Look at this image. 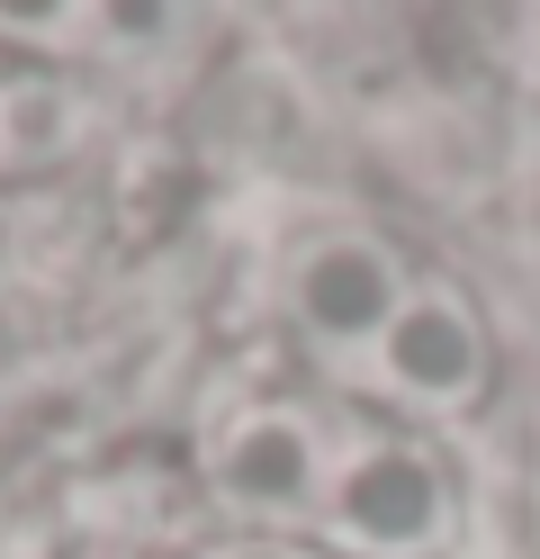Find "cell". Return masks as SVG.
I'll return each instance as SVG.
<instances>
[{
  "label": "cell",
  "instance_id": "cell-1",
  "mask_svg": "<svg viewBox=\"0 0 540 559\" xmlns=\"http://www.w3.org/2000/svg\"><path fill=\"white\" fill-rule=\"evenodd\" d=\"M262 307L307 389L396 415L415 433L478 425L504 389V343L478 289L379 217L315 207L262 262Z\"/></svg>",
  "mask_w": 540,
  "mask_h": 559
},
{
  "label": "cell",
  "instance_id": "cell-2",
  "mask_svg": "<svg viewBox=\"0 0 540 559\" xmlns=\"http://www.w3.org/2000/svg\"><path fill=\"white\" fill-rule=\"evenodd\" d=\"M199 487L226 533L324 559H459L468 478L442 433H415L324 389H235L199 406Z\"/></svg>",
  "mask_w": 540,
  "mask_h": 559
},
{
  "label": "cell",
  "instance_id": "cell-3",
  "mask_svg": "<svg viewBox=\"0 0 540 559\" xmlns=\"http://www.w3.org/2000/svg\"><path fill=\"white\" fill-rule=\"evenodd\" d=\"M91 135H99V99H91L82 73L0 46V190L46 181V171L82 163Z\"/></svg>",
  "mask_w": 540,
  "mask_h": 559
},
{
  "label": "cell",
  "instance_id": "cell-4",
  "mask_svg": "<svg viewBox=\"0 0 540 559\" xmlns=\"http://www.w3.org/2000/svg\"><path fill=\"white\" fill-rule=\"evenodd\" d=\"M199 559H324V550H298V542H262V533H216Z\"/></svg>",
  "mask_w": 540,
  "mask_h": 559
}]
</instances>
